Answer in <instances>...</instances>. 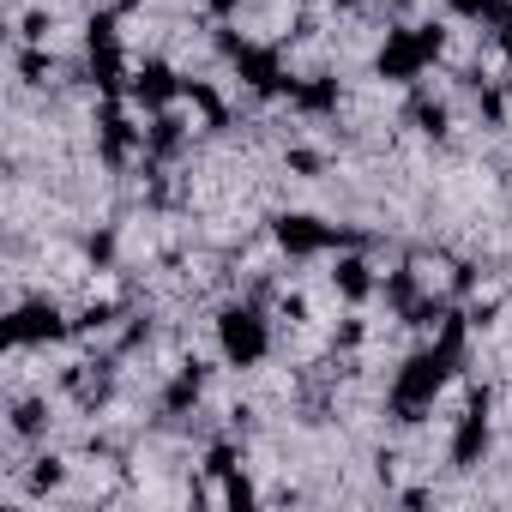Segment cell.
I'll return each instance as SVG.
<instances>
[{
	"label": "cell",
	"instance_id": "obj_1",
	"mask_svg": "<svg viewBox=\"0 0 512 512\" xmlns=\"http://www.w3.org/2000/svg\"><path fill=\"white\" fill-rule=\"evenodd\" d=\"M211 350H217V368L229 374H260L278 356V314L247 290L223 296L211 314Z\"/></svg>",
	"mask_w": 512,
	"mask_h": 512
},
{
	"label": "cell",
	"instance_id": "obj_2",
	"mask_svg": "<svg viewBox=\"0 0 512 512\" xmlns=\"http://www.w3.org/2000/svg\"><path fill=\"white\" fill-rule=\"evenodd\" d=\"M7 344H25V350H67L73 344V302L61 296H13L7 308Z\"/></svg>",
	"mask_w": 512,
	"mask_h": 512
},
{
	"label": "cell",
	"instance_id": "obj_3",
	"mask_svg": "<svg viewBox=\"0 0 512 512\" xmlns=\"http://www.w3.org/2000/svg\"><path fill=\"white\" fill-rule=\"evenodd\" d=\"M266 235H272V247H278V260H296V266H302V260H326V253L362 241V235L326 223L320 211H278V217L266 223Z\"/></svg>",
	"mask_w": 512,
	"mask_h": 512
},
{
	"label": "cell",
	"instance_id": "obj_4",
	"mask_svg": "<svg viewBox=\"0 0 512 512\" xmlns=\"http://www.w3.org/2000/svg\"><path fill=\"white\" fill-rule=\"evenodd\" d=\"M326 290H332L338 308H368V302H380V266L362 253V241L326 253Z\"/></svg>",
	"mask_w": 512,
	"mask_h": 512
},
{
	"label": "cell",
	"instance_id": "obj_5",
	"mask_svg": "<svg viewBox=\"0 0 512 512\" xmlns=\"http://www.w3.org/2000/svg\"><path fill=\"white\" fill-rule=\"evenodd\" d=\"M440 7H446V19L488 31V25H494V13H500V0H440Z\"/></svg>",
	"mask_w": 512,
	"mask_h": 512
},
{
	"label": "cell",
	"instance_id": "obj_6",
	"mask_svg": "<svg viewBox=\"0 0 512 512\" xmlns=\"http://www.w3.org/2000/svg\"><path fill=\"white\" fill-rule=\"evenodd\" d=\"M488 37H494V49L512 61V0H500V13H494V25H488Z\"/></svg>",
	"mask_w": 512,
	"mask_h": 512
},
{
	"label": "cell",
	"instance_id": "obj_7",
	"mask_svg": "<svg viewBox=\"0 0 512 512\" xmlns=\"http://www.w3.org/2000/svg\"><path fill=\"white\" fill-rule=\"evenodd\" d=\"M326 7H332V13H368L374 0H326Z\"/></svg>",
	"mask_w": 512,
	"mask_h": 512
}]
</instances>
